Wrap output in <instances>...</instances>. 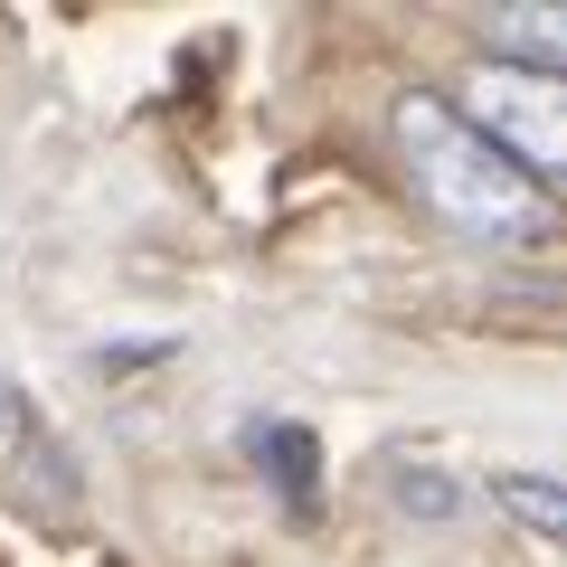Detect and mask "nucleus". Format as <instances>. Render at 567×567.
<instances>
[{
  "instance_id": "1",
  "label": "nucleus",
  "mask_w": 567,
  "mask_h": 567,
  "mask_svg": "<svg viewBox=\"0 0 567 567\" xmlns=\"http://www.w3.org/2000/svg\"><path fill=\"white\" fill-rule=\"evenodd\" d=\"M388 133H398V171L416 189V208L445 237H464V246H548L558 237V199L539 181H520L445 95H398Z\"/></svg>"
},
{
  "instance_id": "2",
  "label": "nucleus",
  "mask_w": 567,
  "mask_h": 567,
  "mask_svg": "<svg viewBox=\"0 0 567 567\" xmlns=\"http://www.w3.org/2000/svg\"><path fill=\"white\" fill-rule=\"evenodd\" d=\"M454 114L473 123V133L502 152L520 181H539L548 199H558V171H567V85L539 76V66H473L464 95H445Z\"/></svg>"
},
{
  "instance_id": "3",
  "label": "nucleus",
  "mask_w": 567,
  "mask_h": 567,
  "mask_svg": "<svg viewBox=\"0 0 567 567\" xmlns=\"http://www.w3.org/2000/svg\"><path fill=\"white\" fill-rule=\"evenodd\" d=\"M0 502L29 511V520H76L85 511V473L66 454V435L48 425V406L20 379H0Z\"/></svg>"
},
{
  "instance_id": "4",
  "label": "nucleus",
  "mask_w": 567,
  "mask_h": 567,
  "mask_svg": "<svg viewBox=\"0 0 567 567\" xmlns=\"http://www.w3.org/2000/svg\"><path fill=\"white\" fill-rule=\"evenodd\" d=\"M483 48H492V66H539V76H558L567 20L548 10V0H520V10H492L483 20Z\"/></svg>"
},
{
  "instance_id": "5",
  "label": "nucleus",
  "mask_w": 567,
  "mask_h": 567,
  "mask_svg": "<svg viewBox=\"0 0 567 567\" xmlns=\"http://www.w3.org/2000/svg\"><path fill=\"white\" fill-rule=\"evenodd\" d=\"M388 502H398L406 520H454V511H464V483H454L445 464H425V454H388Z\"/></svg>"
},
{
  "instance_id": "6",
  "label": "nucleus",
  "mask_w": 567,
  "mask_h": 567,
  "mask_svg": "<svg viewBox=\"0 0 567 567\" xmlns=\"http://www.w3.org/2000/svg\"><path fill=\"white\" fill-rule=\"evenodd\" d=\"M492 511H511L529 539H558L567 529V492L548 483V473H492Z\"/></svg>"
}]
</instances>
